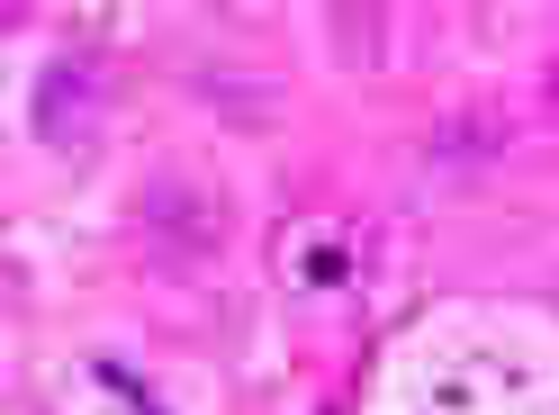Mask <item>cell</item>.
I'll use <instances>...</instances> for the list:
<instances>
[{"label":"cell","instance_id":"obj_2","mask_svg":"<svg viewBox=\"0 0 559 415\" xmlns=\"http://www.w3.org/2000/svg\"><path fill=\"white\" fill-rule=\"evenodd\" d=\"M91 379H99L109 398H127V415H163V406H154V389H145V379H135L127 361H91Z\"/></svg>","mask_w":559,"mask_h":415},{"label":"cell","instance_id":"obj_3","mask_svg":"<svg viewBox=\"0 0 559 415\" xmlns=\"http://www.w3.org/2000/svg\"><path fill=\"white\" fill-rule=\"evenodd\" d=\"M334 281H353V253L317 245V253H307V289H334Z\"/></svg>","mask_w":559,"mask_h":415},{"label":"cell","instance_id":"obj_1","mask_svg":"<svg viewBox=\"0 0 559 415\" xmlns=\"http://www.w3.org/2000/svg\"><path fill=\"white\" fill-rule=\"evenodd\" d=\"M82 99H91V63H82V55H63L55 73H46V91H37V127H46V135H73Z\"/></svg>","mask_w":559,"mask_h":415}]
</instances>
